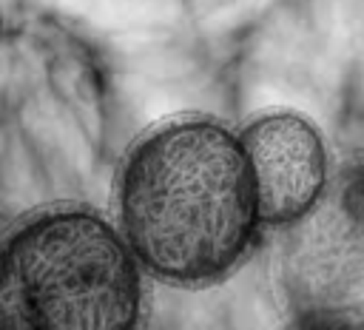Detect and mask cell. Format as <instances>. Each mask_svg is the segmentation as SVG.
I'll use <instances>...</instances> for the list:
<instances>
[{
  "mask_svg": "<svg viewBox=\"0 0 364 330\" xmlns=\"http://www.w3.org/2000/svg\"><path fill=\"white\" fill-rule=\"evenodd\" d=\"M117 213L136 265L182 287L225 279L262 225L239 137L193 117L148 131L128 151Z\"/></svg>",
  "mask_w": 364,
  "mask_h": 330,
  "instance_id": "1",
  "label": "cell"
},
{
  "mask_svg": "<svg viewBox=\"0 0 364 330\" xmlns=\"http://www.w3.org/2000/svg\"><path fill=\"white\" fill-rule=\"evenodd\" d=\"M142 267L91 208H51L0 247V330H136Z\"/></svg>",
  "mask_w": 364,
  "mask_h": 330,
  "instance_id": "2",
  "label": "cell"
},
{
  "mask_svg": "<svg viewBox=\"0 0 364 330\" xmlns=\"http://www.w3.org/2000/svg\"><path fill=\"white\" fill-rule=\"evenodd\" d=\"M296 228L290 279L310 316L364 313V165Z\"/></svg>",
  "mask_w": 364,
  "mask_h": 330,
  "instance_id": "3",
  "label": "cell"
},
{
  "mask_svg": "<svg viewBox=\"0 0 364 330\" xmlns=\"http://www.w3.org/2000/svg\"><path fill=\"white\" fill-rule=\"evenodd\" d=\"M262 225L293 228L327 193V148L310 119L290 111L262 114L239 134Z\"/></svg>",
  "mask_w": 364,
  "mask_h": 330,
  "instance_id": "4",
  "label": "cell"
},
{
  "mask_svg": "<svg viewBox=\"0 0 364 330\" xmlns=\"http://www.w3.org/2000/svg\"><path fill=\"white\" fill-rule=\"evenodd\" d=\"M310 330H364V313L310 316Z\"/></svg>",
  "mask_w": 364,
  "mask_h": 330,
  "instance_id": "5",
  "label": "cell"
}]
</instances>
